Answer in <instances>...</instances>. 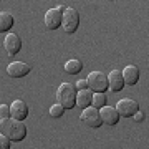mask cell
I'll return each mask as SVG.
<instances>
[{
  "label": "cell",
  "mask_w": 149,
  "mask_h": 149,
  "mask_svg": "<svg viewBox=\"0 0 149 149\" xmlns=\"http://www.w3.org/2000/svg\"><path fill=\"white\" fill-rule=\"evenodd\" d=\"M5 118H10V106L0 104V119H5Z\"/></svg>",
  "instance_id": "cell-19"
},
{
  "label": "cell",
  "mask_w": 149,
  "mask_h": 149,
  "mask_svg": "<svg viewBox=\"0 0 149 149\" xmlns=\"http://www.w3.org/2000/svg\"><path fill=\"white\" fill-rule=\"evenodd\" d=\"M108 88L114 93L121 91L124 88V81H123V74L119 70H113L111 73L108 74Z\"/></svg>",
  "instance_id": "cell-13"
},
{
  "label": "cell",
  "mask_w": 149,
  "mask_h": 149,
  "mask_svg": "<svg viewBox=\"0 0 149 149\" xmlns=\"http://www.w3.org/2000/svg\"><path fill=\"white\" fill-rule=\"evenodd\" d=\"M100 118H101V123H106L108 126H114L118 121H119V114L113 106H103L100 109Z\"/></svg>",
  "instance_id": "cell-11"
},
{
  "label": "cell",
  "mask_w": 149,
  "mask_h": 149,
  "mask_svg": "<svg viewBox=\"0 0 149 149\" xmlns=\"http://www.w3.org/2000/svg\"><path fill=\"white\" fill-rule=\"evenodd\" d=\"M32 71V66L25 61H12L7 66V73L10 74L12 78H23Z\"/></svg>",
  "instance_id": "cell-8"
},
{
  "label": "cell",
  "mask_w": 149,
  "mask_h": 149,
  "mask_svg": "<svg viewBox=\"0 0 149 149\" xmlns=\"http://www.w3.org/2000/svg\"><path fill=\"white\" fill-rule=\"evenodd\" d=\"M81 70H83V63L80 60H68L65 63V71L68 74H78Z\"/></svg>",
  "instance_id": "cell-16"
},
{
  "label": "cell",
  "mask_w": 149,
  "mask_h": 149,
  "mask_svg": "<svg viewBox=\"0 0 149 149\" xmlns=\"http://www.w3.org/2000/svg\"><path fill=\"white\" fill-rule=\"evenodd\" d=\"M61 27L66 33H74L76 28L80 27V13L76 8L66 7L63 10V17H61Z\"/></svg>",
  "instance_id": "cell-3"
},
{
  "label": "cell",
  "mask_w": 149,
  "mask_h": 149,
  "mask_svg": "<svg viewBox=\"0 0 149 149\" xmlns=\"http://www.w3.org/2000/svg\"><path fill=\"white\" fill-rule=\"evenodd\" d=\"M86 85L93 93H104L108 88V76L103 71H91L86 78Z\"/></svg>",
  "instance_id": "cell-4"
},
{
  "label": "cell",
  "mask_w": 149,
  "mask_h": 149,
  "mask_svg": "<svg viewBox=\"0 0 149 149\" xmlns=\"http://www.w3.org/2000/svg\"><path fill=\"white\" fill-rule=\"evenodd\" d=\"M27 116H28V106H27V103L22 101V100H15V101L10 104V118L18 119V121H23Z\"/></svg>",
  "instance_id": "cell-10"
},
{
  "label": "cell",
  "mask_w": 149,
  "mask_h": 149,
  "mask_svg": "<svg viewBox=\"0 0 149 149\" xmlns=\"http://www.w3.org/2000/svg\"><path fill=\"white\" fill-rule=\"evenodd\" d=\"M123 74V81L124 85H129V86H134L139 80V68L136 65H128L126 68L121 71Z\"/></svg>",
  "instance_id": "cell-12"
},
{
  "label": "cell",
  "mask_w": 149,
  "mask_h": 149,
  "mask_svg": "<svg viewBox=\"0 0 149 149\" xmlns=\"http://www.w3.org/2000/svg\"><path fill=\"white\" fill-rule=\"evenodd\" d=\"M56 100L58 104L65 108V109H71L74 108L76 103V90H74L73 83H61L56 90Z\"/></svg>",
  "instance_id": "cell-2"
},
{
  "label": "cell",
  "mask_w": 149,
  "mask_h": 149,
  "mask_svg": "<svg viewBox=\"0 0 149 149\" xmlns=\"http://www.w3.org/2000/svg\"><path fill=\"white\" fill-rule=\"evenodd\" d=\"M91 96H93V91H90L88 88L76 91V103H74V106H78L80 109H85V108L91 106Z\"/></svg>",
  "instance_id": "cell-14"
},
{
  "label": "cell",
  "mask_w": 149,
  "mask_h": 149,
  "mask_svg": "<svg viewBox=\"0 0 149 149\" xmlns=\"http://www.w3.org/2000/svg\"><path fill=\"white\" fill-rule=\"evenodd\" d=\"M65 8H66L65 5H60V7L47 10V13H45V25H47L48 30H56L58 27H61V17H63Z\"/></svg>",
  "instance_id": "cell-6"
},
{
  "label": "cell",
  "mask_w": 149,
  "mask_h": 149,
  "mask_svg": "<svg viewBox=\"0 0 149 149\" xmlns=\"http://www.w3.org/2000/svg\"><path fill=\"white\" fill-rule=\"evenodd\" d=\"M88 88V85H86V80H80V81H76L74 83V90H86Z\"/></svg>",
  "instance_id": "cell-21"
},
{
  "label": "cell",
  "mask_w": 149,
  "mask_h": 149,
  "mask_svg": "<svg viewBox=\"0 0 149 149\" xmlns=\"http://www.w3.org/2000/svg\"><path fill=\"white\" fill-rule=\"evenodd\" d=\"M114 109L118 111L119 116L131 118L139 111V103L136 101V100H131V98H123V100H119V101L116 103Z\"/></svg>",
  "instance_id": "cell-5"
},
{
  "label": "cell",
  "mask_w": 149,
  "mask_h": 149,
  "mask_svg": "<svg viewBox=\"0 0 149 149\" xmlns=\"http://www.w3.org/2000/svg\"><path fill=\"white\" fill-rule=\"evenodd\" d=\"M15 23V18L10 12H0V32H8Z\"/></svg>",
  "instance_id": "cell-15"
},
{
  "label": "cell",
  "mask_w": 149,
  "mask_h": 149,
  "mask_svg": "<svg viewBox=\"0 0 149 149\" xmlns=\"http://www.w3.org/2000/svg\"><path fill=\"white\" fill-rule=\"evenodd\" d=\"M81 121L85 123L88 128H100L103 123L100 118V109H96L93 106H88L81 113Z\"/></svg>",
  "instance_id": "cell-7"
},
{
  "label": "cell",
  "mask_w": 149,
  "mask_h": 149,
  "mask_svg": "<svg viewBox=\"0 0 149 149\" xmlns=\"http://www.w3.org/2000/svg\"><path fill=\"white\" fill-rule=\"evenodd\" d=\"M0 134H3L13 143L23 141L27 136V124L23 121L13 119V118H5L0 119Z\"/></svg>",
  "instance_id": "cell-1"
},
{
  "label": "cell",
  "mask_w": 149,
  "mask_h": 149,
  "mask_svg": "<svg viewBox=\"0 0 149 149\" xmlns=\"http://www.w3.org/2000/svg\"><path fill=\"white\" fill-rule=\"evenodd\" d=\"M3 47H5L8 55H17L22 50V40L17 33H7L5 40H3Z\"/></svg>",
  "instance_id": "cell-9"
},
{
  "label": "cell",
  "mask_w": 149,
  "mask_h": 149,
  "mask_svg": "<svg viewBox=\"0 0 149 149\" xmlns=\"http://www.w3.org/2000/svg\"><path fill=\"white\" fill-rule=\"evenodd\" d=\"M91 106L96 109H101L103 106H106V95L104 93H93L91 96Z\"/></svg>",
  "instance_id": "cell-17"
},
{
  "label": "cell",
  "mask_w": 149,
  "mask_h": 149,
  "mask_svg": "<svg viewBox=\"0 0 149 149\" xmlns=\"http://www.w3.org/2000/svg\"><path fill=\"white\" fill-rule=\"evenodd\" d=\"M10 139L5 138L3 134H0V149H10Z\"/></svg>",
  "instance_id": "cell-20"
},
{
  "label": "cell",
  "mask_w": 149,
  "mask_h": 149,
  "mask_svg": "<svg viewBox=\"0 0 149 149\" xmlns=\"http://www.w3.org/2000/svg\"><path fill=\"white\" fill-rule=\"evenodd\" d=\"M133 118H134V121H138V123H141V121L144 119V116H143V113H141V111H138Z\"/></svg>",
  "instance_id": "cell-22"
},
{
  "label": "cell",
  "mask_w": 149,
  "mask_h": 149,
  "mask_svg": "<svg viewBox=\"0 0 149 149\" xmlns=\"http://www.w3.org/2000/svg\"><path fill=\"white\" fill-rule=\"evenodd\" d=\"M48 113H50V116H53V118H61L65 114V108L56 103V104H53V106L50 108V111Z\"/></svg>",
  "instance_id": "cell-18"
}]
</instances>
